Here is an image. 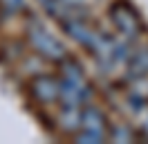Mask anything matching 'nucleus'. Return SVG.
<instances>
[{
  "mask_svg": "<svg viewBox=\"0 0 148 144\" xmlns=\"http://www.w3.org/2000/svg\"><path fill=\"white\" fill-rule=\"evenodd\" d=\"M58 101L65 106H85L92 97V86L83 68L72 56H65L58 63Z\"/></svg>",
  "mask_w": 148,
  "mask_h": 144,
  "instance_id": "f257e3e1",
  "label": "nucleus"
},
{
  "mask_svg": "<svg viewBox=\"0 0 148 144\" xmlns=\"http://www.w3.org/2000/svg\"><path fill=\"white\" fill-rule=\"evenodd\" d=\"M25 32H27L29 45L34 47V52H36L38 56H43V59H47V61H54V63H61L65 56H70L67 50H65V45L61 43L40 20L29 18Z\"/></svg>",
  "mask_w": 148,
  "mask_h": 144,
  "instance_id": "f03ea898",
  "label": "nucleus"
},
{
  "mask_svg": "<svg viewBox=\"0 0 148 144\" xmlns=\"http://www.w3.org/2000/svg\"><path fill=\"white\" fill-rule=\"evenodd\" d=\"M108 117L94 104H85L81 108V128L72 135L79 144H101L108 140Z\"/></svg>",
  "mask_w": 148,
  "mask_h": 144,
  "instance_id": "7ed1b4c3",
  "label": "nucleus"
},
{
  "mask_svg": "<svg viewBox=\"0 0 148 144\" xmlns=\"http://www.w3.org/2000/svg\"><path fill=\"white\" fill-rule=\"evenodd\" d=\"M108 14H110L112 25H114V29H117V34H119L121 38H126L130 43H135L139 38L144 25H141V20H139V14L132 9V5H128L126 0H114L110 5V11H108Z\"/></svg>",
  "mask_w": 148,
  "mask_h": 144,
  "instance_id": "20e7f679",
  "label": "nucleus"
},
{
  "mask_svg": "<svg viewBox=\"0 0 148 144\" xmlns=\"http://www.w3.org/2000/svg\"><path fill=\"white\" fill-rule=\"evenodd\" d=\"M61 27H63V32L72 38L74 43L83 45L85 50L94 43V38L99 36V32H101V29H97V27L90 23V18L85 16V11L74 14V16H70V18H65L63 23H61Z\"/></svg>",
  "mask_w": 148,
  "mask_h": 144,
  "instance_id": "39448f33",
  "label": "nucleus"
},
{
  "mask_svg": "<svg viewBox=\"0 0 148 144\" xmlns=\"http://www.w3.org/2000/svg\"><path fill=\"white\" fill-rule=\"evenodd\" d=\"M29 95L40 106H54L58 101V79L49 74H38L29 81Z\"/></svg>",
  "mask_w": 148,
  "mask_h": 144,
  "instance_id": "423d86ee",
  "label": "nucleus"
},
{
  "mask_svg": "<svg viewBox=\"0 0 148 144\" xmlns=\"http://www.w3.org/2000/svg\"><path fill=\"white\" fill-rule=\"evenodd\" d=\"M43 7L47 9V14L54 20L63 23L65 18L85 11V0H45Z\"/></svg>",
  "mask_w": 148,
  "mask_h": 144,
  "instance_id": "0eeeda50",
  "label": "nucleus"
},
{
  "mask_svg": "<svg viewBox=\"0 0 148 144\" xmlns=\"http://www.w3.org/2000/svg\"><path fill=\"white\" fill-rule=\"evenodd\" d=\"M126 101L132 104V108L137 113L148 106V77H132L130 79L128 90H126Z\"/></svg>",
  "mask_w": 148,
  "mask_h": 144,
  "instance_id": "6e6552de",
  "label": "nucleus"
},
{
  "mask_svg": "<svg viewBox=\"0 0 148 144\" xmlns=\"http://www.w3.org/2000/svg\"><path fill=\"white\" fill-rule=\"evenodd\" d=\"M81 108L83 106H65L58 108V128L67 135H74L81 128Z\"/></svg>",
  "mask_w": 148,
  "mask_h": 144,
  "instance_id": "1a4fd4ad",
  "label": "nucleus"
},
{
  "mask_svg": "<svg viewBox=\"0 0 148 144\" xmlns=\"http://www.w3.org/2000/svg\"><path fill=\"white\" fill-rule=\"evenodd\" d=\"M126 77H148V45L135 47L132 56H130L128 65H126Z\"/></svg>",
  "mask_w": 148,
  "mask_h": 144,
  "instance_id": "9d476101",
  "label": "nucleus"
},
{
  "mask_svg": "<svg viewBox=\"0 0 148 144\" xmlns=\"http://www.w3.org/2000/svg\"><path fill=\"white\" fill-rule=\"evenodd\" d=\"M108 140H112V142H135L137 133L132 128H128V124H114L108 128Z\"/></svg>",
  "mask_w": 148,
  "mask_h": 144,
  "instance_id": "9b49d317",
  "label": "nucleus"
},
{
  "mask_svg": "<svg viewBox=\"0 0 148 144\" xmlns=\"http://www.w3.org/2000/svg\"><path fill=\"white\" fill-rule=\"evenodd\" d=\"M0 7L7 14H20L25 11V0H0Z\"/></svg>",
  "mask_w": 148,
  "mask_h": 144,
  "instance_id": "f8f14e48",
  "label": "nucleus"
},
{
  "mask_svg": "<svg viewBox=\"0 0 148 144\" xmlns=\"http://www.w3.org/2000/svg\"><path fill=\"white\" fill-rule=\"evenodd\" d=\"M139 117H141L139 119V135L148 140V106L139 110Z\"/></svg>",
  "mask_w": 148,
  "mask_h": 144,
  "instance_id": "ddd939ff",
  "label": "nucleus"
},
{
  "mask_svg": "<svg viewBox=\"0 0 148 144\" xmlns=\"http://www.w3.org/2000/svg\"><path fill=\"white\" fill-rule=\"evenodd\" d=\"M38 2H45V0H38Z\"/></svg>",
  "mask_w": 148,
  "mask_h": 144,
  "instance_id": "4468645a",
  "label": "nucleus"
}]
</instances>
